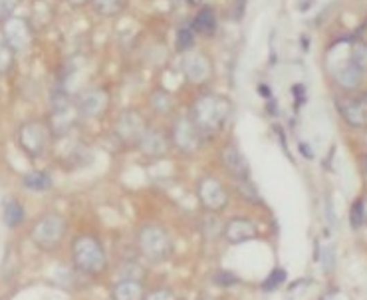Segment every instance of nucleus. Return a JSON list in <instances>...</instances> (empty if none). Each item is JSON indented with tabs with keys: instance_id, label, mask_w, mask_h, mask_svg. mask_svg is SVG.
<instances>
[{
	"instance_id": "nucleus-14",
	"label": "nucleus",
	"mask_w": 367,
	"mask_h": 300,
	"mask_svg": "<svg viewBox=\"0 0 367 300\" xmlns=\"http://www.w3.org/2000/svg\"><path fill=\"white\" fill-rule=\"evenodd\" d=\"M80 118L78 109H75V104L73 102H68L66 98L54 104L52 107V114L48 118V125H50V132L54 137H64L72 132V127L75 125V121Z\"/></svg>"
},
{
	"instance_id": "nucleus-11",
	"label": "nucleus",
	"mask_w": 367,
	"mask_h": 300,
	"mask_svg": "<svg viewBox=\"0 0 367 300\" xmlns=\"http://www.w3.org/2000/svg\"><path fill=\"white\" fill-rule=\"evenodd\" d=\"M135 150L139 151L143 157H147V159L159 161V159L169 157V153L173 151V148H171V141H169L167 132L163 127H157V125L149 123L145 127V132L137 139Z\"/></svg>"
},
{
	"instance_id": "nucleus-13",
	"label": "nucleus",
	"mask_w": 367,
	"mask_h": 300,
	"mask_svg": "<svg viewBox=\"0 0 367 300\" xmlns=\"http://www.w3.org/2000/svg\"><path fill=\"white\" fill-rule=\"evenodd\" d=\"M338 112L341 120L350 127L366 130L367 127V96H343L338 98Z\"/></svg>"
},
{
	"instance_id": "nucleus-7",
	"label": "nucleus",
	"mask_w": 367,
	"mask_h": 300,
	"mask_svg": "<svg viewBox=\"0 0 367 300\" xmlns=\"http://www.w3.org/2000/svg\"><path fill=\"white\" fill-rule=\"evenodd\" d=\"M149 125L145 114L137 107H125L121 109L116 121H114V139L118 141L121 148H135L137 139L145 132Z\"/></svg>"
},
{
	"instance_id": "nucleus-10",
	"label": "nucleus",
	"mask_w": 367,
	"mask_h": 300,
	"mask_svg": "<svg viewBox=\"0 0 367 300\" xmlns=\"http://www.w3.org/2000/svg\"><path fill=\"white\" fill-rule=\"evenodd\" d=\"M109 91L102 88V86H89L78 94L75 98V109L80 114V118H86V120H100L105 116L107 107H109Z\"/></svg>"
},
{
	"instance_id": "nucleus-20",
	"label": "nucleus",
	"mask_w": 367,
	"mask_h": 300,
	"mask_svg": "<svg viewBox=\"0 0 367 300\" xmlns=\"http://www.w3.org/2000/svg\"><path fill=\"white\" fill-rule=\"evenodd\" d=\"M111 300H143L145 290L141 281H132V279H119L116 285L111 286L109 292Z\"/></svg>"
},
{
	"instance_id": "nucleus-19",
	"label": "nucleus",
	"mask_w": 367,
	"mask_h": 300,
	"mask_svg": "<svg viewBox=\"0 0 367 300\" xmlns=\"http://www.w3.org/2000/svg\"><path fill=\"white\" fill-rule=\"evenodd\" d=\"M191 26L197 32V36H215L219 30V16L213 6H201L191 20Z\"/></svg>"
},
{
	"instance_id": "nucleus-15",
	"label": "nucleus",
	"mask_w": 367,
	"mask_h": 300,
	"mask_svg": "<svg viewBox=\"0 0 367 300\" xmlns=\"http://www.w3.org/2000/svg\"><path fill=\"white\" fill-rule=\"evenodd\" d=\"M2 36L4 42L10 46L15 52H26L32 44V28L28 20L12 16L2 24Z\"/></svg>"
},
{
	"instance_id": "nucleus-12",
	"label": "nucleus",
	"mask_w": 367,
	"mask_h": 300,
	"mask_svg": "<svg viewBox=\"0 0 367 300\" xmlns=\"http://www.w3.org/2000/svg\"><path fill=\"white\" fill-rule=\"evenodd\" d=\"M219 161L222 169L235 181L250 179V166L244 153L236 145L235 141L224 143L219 151Z\"/></svg>"
},
{
	"instance_id": "nucleus-23",
	"label": "nucleus",
	"mask_w": 367,
	"mask_h": 300,
	"mask_svg": "<svg viewBox=\"0 0 367 300\" xmlns=\"http://www.w3.org/2000/svg\"><path fill=\"white\" fill-rule=\"evenodd\" d=\"M22 185L30 191H48L52 187V177L46 171H30L22 177Z\"/></svg>"
},
{
	"instance_id": "nucleus-32",
	"label": "nucleus",
	"mask_w": 367,
	"mask_h": 300,
	"mask_svg": "<svg viewBox=\"0 0 367 300\" xmlns=\"http://www.w3.org/2000/svg\"><path fill=\"white\" fill-rule=\"evenodd\" d=\"M247 15V0H233L231 4V18L235 22H240Z\"/></svg>"
},
{
	"instance_id": "nucleus-21",
	"label": "nucleus",
	"mask_w": 367,
	"mask_h": 300,
	"mask_svg": "<svg viewBox=\"0 0 367 300\" xmlns=\"http://www.w3.org/2000/svg\"><path fill=\"white\" fill-rule=\"evenodd\" d=\"M175 46L181 54H185L189 50H195V46H197V32L191 26V22H183V24L177 26Z\"/></svg>"
},
{
	"instance_id": "nucleus-31",
	"label": "nucleus",
	"mask_w": 367,
	"mask_h": 300,
	"mask_svg": "<svg viewBox=\"0 0 367 300\" xmlns=\"http://www.w3.org/2000/svg\"><path fill=\"white\" fill-rule=\"evenodd\" d=\"M20 0H0V24H4L8 18H12L18 8Z\"/></svg>"
},
{
	"instance_id": "nucleus-34",
	"label": "nucleus",
	"mask_w": 367,
	"mask_h": 300,
	"mask_svg": "<svg viewBox=\"0 0 367 300\" xmlns=\"http://www.w3.org/2000/svg\"><path fill=\"white\" fill-rule=\"evenodd\" d=\"M284 279H286V272H284V270H276V272H272V274H270V281L266 283L265 288H274L276 285H282V283H284Z\"/></svg>"
},
{
	"instance_id": "nucleus-6",
	"label": "nucleus",
	"mask_w": 367,
	"mask_h": 300,
	"mask_svg": "<svg viewBox=\"0 0 367 300\" xmlns=\"http://www.w3.org/2000/svg\"><path fill=\"white\" fill-rule=\"evenodd\" d=\"M68 233V223L58 213H46L42 215L30 231V240L40 251H56Z\"/></svg>"
},
{
	"instance_id": "nucleus-33",
	"label": "nucleus",
	"mask_w": 367,
	"mask_h": 300,
	"mask_svg": "<svg viewBox=\"0 0 367 300\" xmlns=\"http://www.w3.org/2000/svg\"><path fill=\"white\" fill-rule=\"evenodd\" d=\"M215 283L220 286H231V285H236L238 283V279H236L235 274H231V272H217L215 274Z\"/></svg>"
},
{
	"instance_id": "nucleus-24",
	"label": "nucleus",
	"mask_w": 367,
	"mask_h": 300,
	"mask_svg": "<svg viewBox=\"0 0 367 300\" xmlns=\"http://www.w3.org/2000/svg\"><path fill=\"white\" fill-rule=\"evenodd\" d=\"M2 219H4V223L8 227H18L22 221H24V209H22V205L15 201V199H10V201H6L4 203V213H2Z\"/></svg>"
},
{
	"instance_id": "nucleus-4",
	"label": "nucleus",
	"mask_w": 367,
	"mask_h": 300,
	"mask_svg": "<svg viewBox=\"0 0 367 300\" xmlns=\"http://www.w3.org/2000/svg\"><path fill=\"white\" fill-rule=\"evenodd\" d=\"M52 132H50V125L46 120H28L24 121L18 132H16V139H18V145L20 150L28 155L30 159H40L44 157L48 150H50V143H52Z\"/></svg>"
},
{
	"instance_id": "nucleus-30",
	"label": "nucleus",
	"mask_w": 367,
	"mask_h": 300,
	"mask_svg": "<svg viewBox=\"0 0 367 300\" xmlns=\"http://www.w3.org/2000/svg\"><path fill=\"white\" fill-rule=\"evenodd\" d=\"M143 300H181V299H179V294H177L173 288L161 286V288H153L151 292H145Z\"/></svg>"
},
{
	"instance_id": "nucleus-29",
	"label": "nucleus",
	"mask_w": 367,
	"mask_h": 300,
	"mask_svg": "<svg viewBox=\"0 0 367 300\" xmlns=\"http://www.w3.org/2000/svg\"><path fill=\"white\" fill-rule=\"evenodd\" d=\"M366 203L359 199V201H355L352 207V213H350V223H352L353 231H357L359 227L364 225V221H366Z\"/></svg>"
},
{
	"instance_id": "nucleus-2",
	"label": "nucleus",
	"mask_w": 367,
	"mask_h": 300,
	"mask_svg": "<svg viewBox=\"0 0 367 300\" xmlns=\"http://www.w3.org/2000/svg\"><path fill=\"white\" fill-rule=\"evenodd\" d=\"M73 269L86 276H100L107 269V255L102 240L93 235H78L72 240Z\"/></svg>"
},
{
	"instance_id": "nucleus-18",
	"label": "nucleus",
	"mask_w": 367,
	"mask_h": 300,
	"mask_svg": "<svg viewBox=\"0 0 367 300\" xmlns=\"http://www.w3.org/2000/svg\"><path fill=\"white\" fill-rule=\"evenodd\" d=\"M364 72L353 64L350 58L343 62L341 66L336 68V72H334V80H336V84H338L341 90L346 91H353L357 90L361 84H364Z\"/></svg>"
},
{
	"instance_id": "nucleus-8",
	"label": "nucleus",
	"mask_w": 367,
	"mask_h": 300,
	"mask_svg": "<svg viewBox=\"0 0 367 300\" xmlns=\"http://www.w3.org/2000/svg\"><path fill=\"white\" fill-rule=\"evenodd\" d=\"M181 74L187 84H191L195 88H203L215 76V64L205 52L189 50L181 58Z\"/></svg>"
},
{
	"instance_id": "nucleus-28",
	"label": "nucleus",
	"mask_w": 367,
	"mask_h": 300,
	"mask_svg": "<svg viewBox=\"0 0 367 300\" xmlns=\"http://www.w3.org/2000/svg\"><path fill=\"white\" fill-rule=\"evenodd\" d=\"M15 50L6 44L4 40L0 42V76L8 74L15 68Z\"/></svg>"
},
{
	"instance_id": "nucleus-1",
	"label": "nucleus",
	"mask_w": 367,
	"mask_h": 300,
	"mask_svg": "<svg viewBox=\"0 0 367 300\" xmlns=\"http://www.w3.org/2000/svg\"><path fill=\"white\" fill-rule=\"evenodd\" d=\"M233 112L235 105L231 102V98L215 91H205L191 104L189 118L206 141V139H215L226 130L229 121L233 120Z\"/></svg>"
},
{
	"instance_id": "nucleus-27",
	"label": "nucleus",
	"mask_w": 367,
	"mask_h": 300,
	"mask_svg": "<svg viewBox=\"0 0 367 300\" xmlns=\"http://www.w3.org/2000/svg\"><path fill=\"white\" fill-rule=\"evenodd\" d=\"M119 279H132V281H141L143 279V274H145V270L139 267V263H135V261H123L121 263V267L118 270Z\"/></svg>"
},
{
	"instance_id": "nucleus-26",
	"label": "nucleus",
	"mask_w": 367,
	"mask_h": 300,
	"mask_svg": "<svg viewBox=\"0 0 367 300\" xmlns=\"http://www.w3.org/2000/svg\"><path fill=\"white\" fill-rule=\"evenodd\" d=\"M201 229H203L206 239H215V237L222 235V223L219 221V213H206L203 223H201Z\"/></svg>"
},
{
	"instance_id": "nucleus-22",
	"label": "nucleus",
	"mask_w": 367,
	"mask_h": 300,
	"mask_svg": "<svg viewBox=\"0 0 367 300\" xmlns=\"http://www.w3.org/2000/svg\"><path fill=\"white\" fill-rule=\"evenodd\" d=\"M89 4L103 18H114V16L121 15L125 10L127 0H91Z\"/></svg>"
},
{
	"instance_id": "nucleus-3",
	"label": "nucleus",
	"mask_w": 367,
	"mask_h": 300,
	"mask_svg": "<svg viewBox=\"0 0 367 300\" xmlns=\"http://www.w3.org/2000/svg\"><path fill=\"white\" fill-rule=\"evenodd\" d=\"M137 249L139 255L153 265H161L173 256V239L171 235L159 225H143L137 231Z\"/></svg>"
},
{
	"instance_id": "nucleus-5",
	"label": "nucleus",
	"mask_w": 367,
	"mask_h": 300,
	"mask_svg": "<svg viewBox=\"0 0 367 300\" xmlns=\"http://www.w3.org/2000/svg\"><path fill=\"white\" fill-rule=\"evenodd\" d=\"M167 135H169L173 151L181 153V155H187V157L197 155L205 145V137L197 130V125L193 123L189 114L187 116H175L171 120Z\"/></svg>"
},
{
	"instance_id": "nucleus-17",
	"label": "nucleus",
	"mask_w": 367,
	"mask_h": 300,
	"mask_svg": "<svg viewBox=\"0 0 367 300\" xmlns=\"http://www.w3.org/2000/svg\"><path fill=\"white\" fill-rule=\"evenodd\" d=\"M147 107L151 109V114L155 118H167L175 109V98L169 90L157 86V88L149 91V96H147Z\"/></svg>"
},
{
	"instance_id": "nucleus-25",
	"label": "nucleus",
	"mask_w": 367,
	"mask_h": 300,
	"mask_svg": "<svg viewBox=\"0 0 367 300\" xmlns=\"http://www.w3.org/2000/svg\"><path fill=\"white\" fill-rule=\"evenodd\" d=\"M350 60L367 74V42L364 40H353L352 50H350Z\"/></svg>"
},
{
	"instance_id": "nucleus-16",
	"label": "nucleus",
	"mask_w": 367,
	"mask_h": 300,
	"mask_svg": "<svg viewBox=\"0 0 367 300\" xmlns=\"http://www.w3.org/2000/svg\"><path fill=\"white\" fill-rule=\"evenodd\" d=\"M229 245H242L258 237V227L247 217H233L222 225V235Z\"/></svg>"
},
{
	"instance_id": "nucleus-35",
	"label": "nucleus",
	"mask_w": 367,
	"mask_h": 300,
	"mask_svg": "<svg viewBox=\"0 0 367 300\" xmlns=\"http://www.w3.org/2000/svg\"><path fill=\"white\" fill-rule=\"evenodd\" d=\"M64 2H68V4H70V6H73V8H82V6L89 4L91 0H64Z\"/></svg>"
},
{
	"instance_id": "nucleus-9",
	"label": "nucleus",
	"mask_w": 367,
	"mask_h": 300,
	"mask_svg": "<svg viewBox=\"0 0 367 300\" xmlns=\"http://www.w3.org/2000/svg\"><path fill=\"white\" fill-rule=\"evenodd\" d=\"M197 199L206 213H222L231 203L229 189L213 175H203L197 181Z\"/></svg>"
}]
</instances>
